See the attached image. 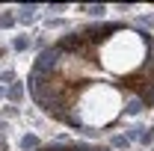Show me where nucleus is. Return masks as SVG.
I'll use <instances>...</instances> for the list:
<instances>
[{
	"instance_id": "2",
	"label": "nucleus",
	"mask_w": 154,
	"mask_h": 151,
	"mask_svg": "<svg viewBox=\"0 0 154 151\" xmlns=\"http://www.w3.org/2000/svg\"><path fill=\"white\" fill-rule=\"evenodd\" d=\"M38 151H110V148H101V145H83V142H65V145H48V148H38Z\"/></svg>"
},
{
	"instance_id": "1",
	"label": "nucleus",
	"mask_w": 154,
	"mask_h": 151,
	"mask_svg": "<svg viewBox=\"0 0 154 151\" xmlns=\"http://www.w3.org/2000/svg\"><path fill=\"white\" fill-rule=\"evenodd\" d=\"M42 113L101 133L154 107V36L131 24H92L59 36L30 68Z\"/></svg>"
}]
</instances>
